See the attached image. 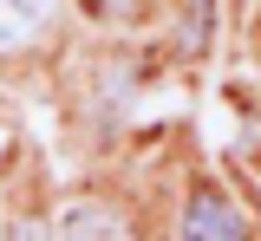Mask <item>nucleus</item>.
<instances>
[{
  "mask_svg": "<svg viewBox=\"0 0 261 241\" xmlns=\"http://www.w3.org/2000/svg\"><path fill=\"white\" fill-rule=\"evenodd\" d=\"M46 13H53V0H0V52L27 46L46 26Z\"/></svg>",
  "mask_w": 261,
  "mask_h": 241,
  "instance_id": "f03ea898",
  "label": "nucleus"
},
{
  "mask_svg": "<svg viewBox=\"0 0 261 241\" xmlns=\"http://www.w3.org/2000/svg\"><path fill=\"white\" fill-rule=\"evenodd\" d=\"M183 235H190V241H242L248 222H242V208L222 202L216 189H196L190 208H183Z\"/></svg>",
  "mask_w": 261,
  "mask_h": 241,
  "instance_id": "f257e3e1",
  "label": "nucleus"
},
{
  "mask_svg": "<svg viewBox=\"0 0 261 241\" xmlns=\"http://www.w3.org/2000/svg\"><path fill=\"white\" fill-rule=\"evenodd\" d=\"M65 235H124L111 208H65Z\"/></svg>",
  "mask_w": 261,
  "mask_h": 241,
  "instance_id": "7ed1b4c3",
  "label": "nucleus"
},
{
  "mask_svg": "<svg viewBox=\"0 0 261 241\" xmlns=\"http://www.w3.org/2000/svg\"><path fill=\"white\" fill-rule=\"evenodd\" d=\"M202 39H209V0H190V26H183V46L202 52Z\"/></svg>",
  "mask_w": 261,
  "mask_h": 241,
  "instance_id": "20e7f679",
  "label": "nucleus"
},
{
  "mask_svg": "<svg viewBox=\"0 0 261 241\" xmlns=\"http://www.w3.org/2000/svg\"><path fill=\"white\" fill-rule=\"evenodd\" d=\"M98 13H105V20H118V13H130L124 0H98Z\"/></svg>",
  "mask_w": 261,
  "mask_h": 241,
  "instance_id": "39448f33",
  "label": "nucleus"
}]
</instances>
